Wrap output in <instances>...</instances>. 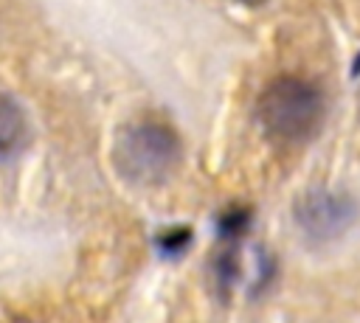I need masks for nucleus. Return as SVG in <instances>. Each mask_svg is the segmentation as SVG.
Returning a JSON list of instances; mask_svg holds the SVG:
<instances>
[{
  "instance_id": "obj_1",
  "label": "nucleus",
  "mask_w": 360,
  "mask_h": 323,
  "mask_svg": "<svg viewBox=\"0 0 360 323\" xmlns=\"http://www.w3.org/2000/svg\"><path fill=\"white\" fill-rule=\"evenodd\" d=\"M259 121L270 138L301 143L318 132L323 121V98L301 79H278L259 98Z\"/></svg>"
},
{
  "instance_id": "obj_2",
  "label": "nucleus",
  "mask_w": 360,
  "mask_h": 323,
  "mask_svg": "<svg viewBox=\"0 0 360 323\" xmlns=\"http://www.w3.org/2000/svg\"><path fill=\"white\" fill-rule=\"evenodd\" d=\"M180 160V140L172 129L158 124H141L124 132L118 143V163L124 174L138 183L163 180Z\"/></svg>"
},
{
  "instance_id": "obj_3",
  "label": "nucleus",
  "mask_w": 360,
  "mask_h": 323,
  "mask_svg": "<svg viewBox=\"0 0 360 323\" xmlns=\"http://www.w3.org/2000/svg\"><path fill=\"white\" fill-rule=\"evenodd\" d=\"M273 258L253 242H231L217 261V281L228 295H253L267 286Z\"/></svg>"
},
{
  "instance_id": "obj_4",
  "label": "nucleus",
  "mask_w": 360,
  "mask_h": 323,
  "mask_svg": "<svg viewBox=\"0 0 360 323\" xmlns=\"http://www.w3.org/2000/svg\"><path fill=\"white\" fill-rule=\"evenodd\" d=\"M357 216V205L352 197L338 191H312L298 199L295 222L312 239H332L340 236Z\"/></svg>"
},
{
  "instance_id": "obj_5",
  "label": "nucleus",
  "mask_w": 360,
  "mask_h": 323,
  "mask_svg": "<svg viewBox=\"0 0 360 323\" xmlns=\"http://www.w3.org/2000/svg\"><path fill=\"white\" fill-rule=\"evenodd\" d=\"M20 135H22V118L17 107L8 101H0V152L14 149Z\"/></svg>"
},
{
  "instance_id": "obj_6",
  "label": "nucleus",
  "mask_w": 360,
  "mask_h": 323,
  "mask_svg": "<svg viewBox=\"0 0 360 323\" xmlns=\"http://www.w3.org/2000/svg\"><path fill=\"white\" fill-rule=\"evenodd\" d=\"M242 3H262V0H242Z\"/></svg>"
},
{
  "instance_id": "obj_7",
  "label": "nucleus",
  "mask_w": 360,
  "mask_h": 323,
  "mask_svg": "<svg viewBox=\"0 0 360 323\" xmlns=\"http://www.w3.org/2000/svg\"><path fill=\"white\" fill-rule=\"evenodd\" d=\"M17 323H28V320H17Z\"/></svg>"
}]
</instances>
